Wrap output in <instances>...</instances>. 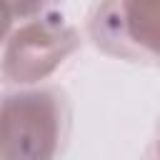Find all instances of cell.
<instances>
[{"label": "cell", "mask_w": 160, "mask_h": 160, "mask_svg": "<svg viewBox=\"0 0 160 160\" xmlns=\"http://www.w3.org/2000/svg\"><path fill=\"white\" fill-rule=\"evenodd\" d=\"M10 2H12L20 12H28V10H32V8L40 5V0H8V5H10Z\"/></svg>", "instance_id": "5b68a950"}, {"label": "cell", "mask_w": 160, "mask_h": 160, "mask_svg": "<svg viewBox=\"0 0 160 160\" xmlns=\"http://www.w3.org/2000/svg\"><path fill=\"white\" fill-rule=\"evenodd\" d=\"M75 48V35L68 28L50 22H30L8 45L5 72L18 82H32L52 72Z\"/></svg>", "instance_id": "7a4b0ae2"}, {"label": "cell", "mask_w": 160, "mask_h": 160, "mask_svg": "<svg viewBox=\"0 0 160 160\" xmlns=\"http://www.w3.org/2000/svg\"><path fill=\"white\" fill-rule=\"evenodd\" d=\"M58 108L45 92L8 98L0 108V160H50L58 148Z\"/></svg>", "instance_id": "6da1fadb"}, {"label": "cell", "mask_w": 160, "mask_h": 160, "mask_svg": "<svg viewBox=\"0 0 160 160\" xmlns=\"http://www.w3.org/2000/svg\"><path fill=\"white\" fill-rule=\"evenodd\" d=\"M125 25L135 42L155 50L158 45V0H125Z\"/></svg>", "instance_id": "3957f363"}, {"label": "cell", "mask_w": 160, "mask_h": 160, "mask_svg": "<svg viewBox=\"0 0 160 160\" xmlns=\"http://www.w3.org/2000/svg\"><path fill=\"white\" fill-rule=\"evenodd\" d=\"M10 15H12V10H10L8 0H0V38L5 35V30L10 25Z\"/></svg>", "instance_id": "277c9868"}]
</instances>
